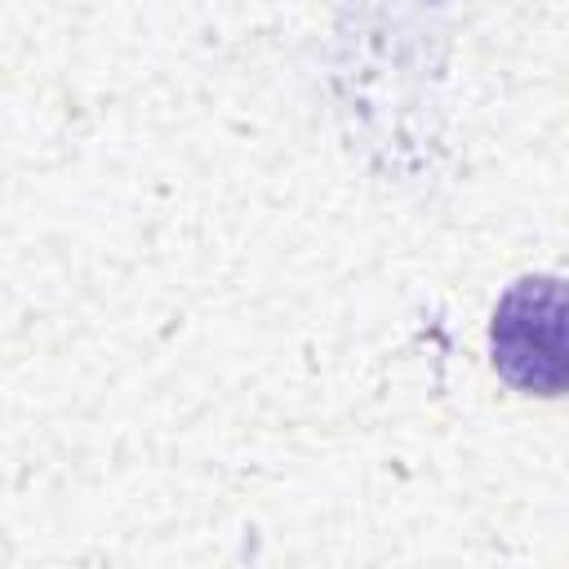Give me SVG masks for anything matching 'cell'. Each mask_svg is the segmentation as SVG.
Instances as JSON below:
<instances>
[{"label":"cell","mask_w":569,"mask_h":569,"mask_svg":"<svg viewBox=\"0 0 569 569\" xmlns=\"http://www.w3.org/2000/svg\"><path fill=\"white\" fill-rule=\"evenodd\" d=\"M493 373L533 400L569 396V280L533 271L511 280L489 311Z\"/></svg>","instance_id":"1"}]
</instances>
